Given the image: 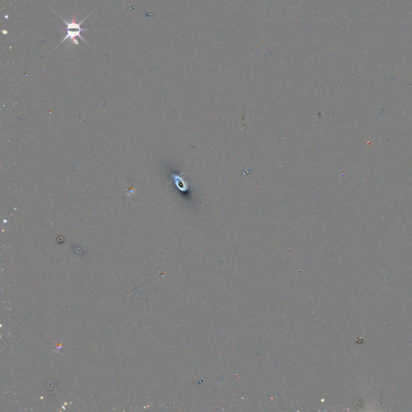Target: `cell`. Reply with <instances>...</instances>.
I'll use <instances>...</instances> for the list:
<instances>
[{
    "instance_id": "1",
    "label": "cell",
    "mask_w": 412,
    "mask_h": 412,
    "mask_svg": "<svg viewBox=\"0 0 412 412\" xmlns=\"http://www.w3.org/2000/svg\"><path fill=\"white\" fill-rule=\"evenodd\" d=\"M91 13H89L88 16H86V17H85V18L83 19L81 22H79V23H74V22L68 23V22H67L64 18H62V16L59 15L60 17H61V19L62 20V21L64 22V23L66 24V35L65 36L63 40L60 42L59 45L60 44H62V43H64L65 41H68V40H69V41H73L76 44H78V40L76 39V38H78H78H80L82 41H84L85 43H87V41H85L84 38L82 37L81 33H82V32H83V31L88 30L89 28H82V23L87 20V17H88V16H89ZM87 44H88V43H87ZM88 45H89V44H88ZM58 46H57V47H58Z\"/></svg>"
}]
</instances>
